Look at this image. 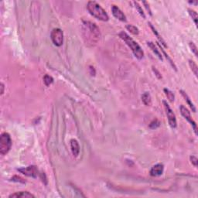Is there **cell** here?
<instances>
[{"label": "cell", "mask_w": 198, "mask_h": 198, "mask_svg": "<svg viewBox=\"0 0 198 198\" xmlns=\"http://www.w3.org/2000/svg\"><path fill=\"white\" fill-rule=\"evenodd\" d=\"M189 3H190V4H194V5H197V2H189Z\"/></svg>", "instance_id": "obj_30"}, {"label": "cell", "mask_w": 198, "mask_h": 198, "mask_svg": "<svg viewBox=\"0 0 198 198\" xmlns=\"http://www.w3.org/2000/svg\"><path fill=\"white\" fill-rule=\"evenodd\" d=\"M163 170H164V166L162 163H158L153 166L150 170V175L152 176H161L163 173Z\"/></svg>", "instance_id": "obj_10"}, {"label": "cell", "mask_w": 198, "mask_h": 198, "mask_svg": "<svg viewBox=\"0 0 198 198\" xmlns=\"http://www.w3.org/2000/svg\"><path fill=\"white\" fill-rule=\"evenodd\" d=\"M9 198H34V195L27 191L16 192L14 194L9 195Z\"/></svg>", "instance_id": "obj_11"}, {"label": "cell", "mask_w": 198, "mask_h": 198, "mask_svg": "<svg viewBox=\"0 0 198 198\" xmlns=\"http://www.w3.org/2000/svg\"><path fill=\"white\" fill-rule=\"evenodd\" d=\"M17 170L25 176H30L32 178H37L39 174V171L36 166H29L27 167L19 168Z\"/></svg>", "instance_id": "obj_8"}, {"label": "cell", "mask_w": 198, "mask_h": 198, "mask_svg": "<svg viewBox=\"0 0 198 198\" xmlns=\"http://www.w3.org/2000/svg\"><path fill=\"white\" fill-rule=\"evenodd\" d=\"M158 46L159 47V48H160V50H161V51H162V52L163 53V54L165 55V57H166V59H167L168 61H170V64H171V65H172V67H173V68H174L175 70H176V65H175V64H174V63H173V61H172V60H171V59H170V57H169V55H168V54H166V52H165V51H164V50H163V48H162L161 45H160V44H159V43H158Z\"/></svg>", "instance_id": "obj_22"}, {"label": "cell", "mask_w": 198, "mask_h": 198, "mask_svg": "<svg viewBox=\"0 0 198 198\" xmlns=\"http://www.w3.org/2000/svg\"><path fill=\"white\" fill-rule=\"evenodd\" d=\"M148 24H149V26H150V28L152 29V32H153V33H154L155 35H156L157 37V38L159 39V44H161L162 45H163V46L165 47H167V46H166V42L164 41V40H163V38H162V37H160V36H159V33H158V32H157L156 30V29L154 28V26H152V23H148Z\"/></svg>", "instance_id": "obj_16"}, {"label": "cell", "mask_w": 198, "mask_h": 198, "mask_svg": "<svg viewBox=\"0 0 198 198\" xmlns=\"http://www.w3.org/2000/svg\"><path fill=\"white\" fill-rule=\"evenodd\" d=\"M152 70H153V71H154L155 73H156V75L157 78H159V79L161 78L162 76H161V75H160V73H159V72L158 71V70H157L156 69V68H152Z\"/></svg>", "instance_id": "obj_28"}, {"label": "cell", "mask_w": 198, "mask_h": 198, "mask_svg": "<svg viewBox=\"0 0 198 198\" xmlns=\"http://www.w3.org/2000/svg\"><path fill=\"white\" fill-rule=\"evenodd\" d=\"M147 45L149 46V47L150 48L152 51L156 55L157 57L159 59V60H161L163 61V57H162L161 53L159 52V50H158V48L156 47V46L155 45V44H153L152 42H147Z\"/></svg>", "instance_id": "obj_13"}, {"label": "cell", "mask_w": 198, "mask_h": 198, "mask_svg": "<svg viewBox=\"0 0 198 198\" xmlns=\"http://www.w3.org/2000/svg\"><path fill=\"white\" fill-rule=\"evenodd\" d=\"M190 161H191V163L193 165L195 166V167H197V163H198V159L196 156H192L190 157Z\"/></svg>", "instance_id": "obj_26"}, {"label": "cell", "mask_w": 198, "mask_h": 198, "mask_svg": "<svg viewBox=\"0 0 198 198\" xmlns=\"http://www.w3.org/2000/svg\"><path fill=\"white\" fill-rule=\"evenodd\" d=\"M12 181H14V182H19V183H26V181L25 180L22 178V177H20V176H14L13 178L11 179Z\"/></svg>", "instance_id": "obj_24"}, {"label": "cell", "mask_w": 198, "mask_h": 198, "mask_svg": "<svg viewBox=\"0 0 198 198\" xmlns=\"http://www.w3.org/2000/svg\"><path fill=\"white\" fill-rule=\"evenodd\" d=\"M189 65L191 68L192 71L194 72V74H195V76L197 78L198 77V68L197 65L196 64V63L194 62V61H192V60H189Z\"/></svg>", "instance_id": "obj_17"}, {"label": "cell", "mask_w": 198, "mask_h": 198, "mask_svg": "<svg viewBox=\"0 0 198 198\" xmlns=\"http://www.w3.org/2000/svg\"><path fill=\"white\" fill-rule=\"evenodd\" d=\"M134 3H135V8H136V9H137V10H138L139 13H140V15H141L142 16V17H143L144 19H145V18H146V15H145V13H144L143 10H142V7L140 6V4H139L138 2H134Z\"/></svg>", "instance_id": "obj_23"}, {"label": "cell", "mask_w": 198, "mask_h": 198, "mask_svg": "<svg viewBox=\"0 0 198 198\" xmlns=\"http://www.w3.org/2000/svg\"><path fill=\"white\" fill-rule=\"evenodd\" d=\"M82 25L85 37H87L88 40L94 43L100 39V30L95 24L89 21H85Z\"/></svg>", "instance_id": "obj_3"}, {"label": "cell", "mask_w": 198, "mask_h": 198, "mask_svg": "<svg viewBox=\"0 0 198 198\" xmlns=\"http://www.w3.org/2000/svg\"><path fill=\"white\" fill-rule=\"evenodd\" d=\"M142 3H143V4L145 5V7H146V10H147V11L149 12V15L152 16V12H151L150 9H149V6L148 3H147V2H142Z\"/></svg>", "instance_id": "obj_27"}, {"label": "cell", "mask_w": 198, "mask_h": 198, "mask_svg": "<svg viewBox=\"0 0 198 198\" xmlns=\"http://www.w3.org/2000/svg\"><path fill=\"white\" fill-rule=\"evenodd\" d=\"M119 37L128 45V47L130 48L132 51L133 54L135 55V57L139 60L143 58L144 57V52L141 47L138 44L137 42H135L134 39L130 37L125 32H121L119 33Z\"/></svg>", "instance_id": "obj_1"}, {"label": "cell", "mask_w": 198, "mask_h": 198, "mask_svg": "<svg viewBox=\"0 0 198 198\" xmlns=\"http://www.w3.org/2000/svg\"><path fill=\"white\" fill-rule=\"evenodd\" d=\"M180 92L181 94H182V96H183V98H184L185 101H187V104H188V105L190 107V109H192V111H194V112H196V108H195V106H194V103L192 102L191 100H190V98H189V96L187 95V94L185 92H183V90H180Z\"/></svg>", "instance_id": "obj_14"}, {"label": "cell", "mask_w": 198, "mask_h": 198, "mask_svg": "<svg viewBox=\"0 0 198 198\" xmlns=\"http://www.w3.org/2000/svg\"><path fill=\"white\" fill-rule=\"evenodd\" d=\"M163 105H164L166 114V116H167L168 122H169L170 127L172 128H176V126H177V122H176V118L175 114L173 113V110L170 107V105H168L167 102L166 101H163Z\"/></svg>", "instance_id": "obj_6"}, {"label": "cell", "mask_w": 198, "mask_h": 198, "mask_svg": "<svg viewBox=\"0 0 198 198\" xmlns=\"http://www.w3.org/2000/svg\"><path fill=\"white\" fill-rule=\"evenodd\" d=\"M142 101L145 105L146 106H149V105H151V102H152V98H151L150 94L149 92H145V93L142 95Z\"/></svg>", "instance_id": "obj_15"}, {"label": "cell", "mask_w": 198, "mask_h": 198, "mask_svg": "<svg viewBox=\"0 0 198 198\" xmlns=\"http://www.w3.org/2000/svg\"><path fill=\"white\" fill-rule=\"evenodd\" d=\"M50 38L55 46L61 47L63 43V33L61 29H54L50 33Z\"/></svg>", "instance_id": "obj_5"}, {"label": "cell", "mask_w": 198, "mask_h": 198, "mask_svg": "<svg viewBox=\"0 0 198 198\" xmlns=\"http://www.w3.org/2000/svg\"><path fill=\"white\" fill-rule=\"evenodd\" d=\"M44 82L46 86H50L54 82V78L51 76H50V75L46 74L44 78Z\"/></svg>", "instance_id": "obj_21"}, {"label": "cell", "mask_w": 198, "mask_h": 198, "mask_svg": "<svg viewBox=\"0 0 198 198\" xmlns=\"http://www.w3.org/2000/svg\"><path fill=\"white\" fill-rule=\"evenodd\" d=\"M189 46L190 47V49H191L192 51H193L194 54H195V56L197 57V48L196 45H195L193 42H190L189 44Z\"/></svg>", "instance_id": "obj_25"}, {"label": "cell", "mask_w": 198, "mask_h": 198, "mask_svg": "<svg viewBox=\"0 0 198 198\" xmlns=\"http://www.w3.org/2000/svg\"><path fill=\"white\" fill-rule=\"evenodd\" d=\"M111 12H112V14L116 19H118L120 21H122V22H126V16L118 7L115 6V5L112 6H111Z\"/></svg>", "instance_id": "obj_9"}, {"label": "cell", "mask_w": 198, "mask_h": 198, "mask_svg": "<svg viewBox=\"0 0 198 198\" xmlns=\"http://www.w3.org/2000/svg\"><path fill=\"white\" fill-rule=\"evenodd\" d=\"M180 110L181 115L183 116V118L187 120V122H189L190 124L191 125L192 128H193V129H194V132H195L196 135H197V128L196 122L192 119L191 116H190V112L189 111V110H188L184 105H180Z\"/></svg>", "instance_id": "obj_7"}, {"label": "cell", "mask_w": 198, "mask_h": 198, "mask_svg": "<svg viewBox=\"0 0 198 198\" xmlns=\"http://www.w3.org/2000/svg\"><path fill=\"white\" fill-rule=\"evenodd\" d=\"M12 140L9 133H2L0 137V154L6 155L12 147Z\"/></svg>", "instance_id": "obj_4"}, {"label": "cell", "mask_w": 198, "mask_h": 198, "mask_svg": "<svg viewBox=\"0 0 198 198\" xmlns=\"http://www.w3.org/2000/svg\"><path fill=\"white\" fill-rule=\"evenodd\" d=\"M4 93V85L3 83H1V94H3Z\"/></svg>", "instance_id": "obj_29"}, {"label": "cell", "mask_w": 198, "mask_h": 198, "mask_svg": "<svg viewBox=\"0 0 198 198\" xmlns=\"http://www.w3.org/2000/svg\"><path fill=\"white\" fill-rule=\"evenodd\" d=\"M163 91H164V92H165L167 98L169 99V101H171V102H173V101H174V99H175L174 94L170 90L167 89V88H164Z\"/></svg>", "instance_id": "obj_18"}, {"label": "cell", "mask_w": 198, "mask_h": 198, "mask_svg": "<svg viewBox=\"0 0 198 198\" xmlns=\"http://www.w3.org/2000/svg\"><path fill=\"white\" fill-rule=\"evenodd\" d=\"M70 149L74 157L78 156L79 152H80V146H79L78 142L76 140L73 139L70 140Z\"/></svg>", "instance_id": "obj_12"}, {"label": "cell", "mask_w": 198, "mask_h": 198, "mask_svg": "<svg viewBox=\"0 0 198 198\" xmlns=\"http://www.w3.org/2000/svg\"><path fill=\"white\" fill-rule=\"evenodd\" d=\"M87 9L91 15L101 21L106 22L109 20V16L106 11L94 1H89L87 2Z\"/></svg>", "instance_id": "obj_2"}, {"label": "cell", "mask_w": 198, "mask_h": 198, "mask_svg": "<svg viewBox=\"0 0 198 198\" xmlns=\"http://www.w3.org/2000/svg\"><path fill=\"white\" fill-rule=\"evenodd\" d=\"M188 12H189V14L190 16V17L192 18V20H194V23H195V25H196V26H197V19H198L197 13L194 11V10L190 9H188Z\"/></svg>", "instance_id": "obj_20"}, {"label": "cell", "mask_w": 198, "mask_h": 198, "mask_svg": "<svg viewBox=\"0 0 198 198\" xmlns=\"http://www.w3.org/2000/svg\"><path fill=\"white\" fill-rule=\"evenodd\" d=\"M126 29L131 33H132L133 35H138L139 33H140L139 29L136 26H134V25H127Z\"/></svg>", "instance_id": "obj_19"}]
</instances>
